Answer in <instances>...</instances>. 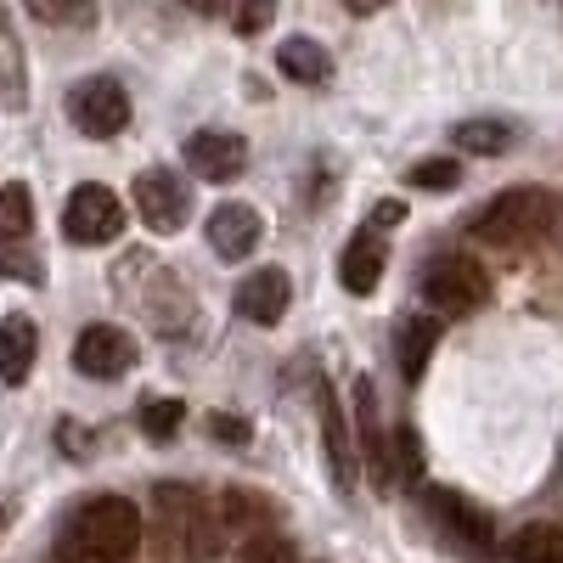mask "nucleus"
<instances>
[{
  "label": "nucleus",
  "instance_id": "obj_5",
  "mask_svg": "<svg viewBox=\"0 0 563 563\" xmlns=\"http://www.w3.org/2000/svg\"><path fill=\"white\" fill-rule=\"evenodd\" d=\"M124 231V203L108 192V186H74L63 203V238L79 249H102Z\"/></svg>",
  "mask_w": 563,
  "mask_h": 563
},
{
  "label": "nucleus",
  "instance_id": "obj_13",
  "mask_svg": "<svg viewBox=\"0 0 563 563\" xmlns=\"http://www.w3.org/2000/svg\"><path fill=\"white\" fill-rule=\"evenodd\" d=\"M429 512H434V525H440L451 541H462L467 552H490V547H496V536H490V525H485V512H474L462 496L429 490Z\"/></svg>",
  "mask_w": 563,
  "mask_h": 563
},
{
  "label": "nucleus",
  "instance_id": "obj_12",
  "mask_svg": "<svg viewBox=\"0 0 563 563\" xmlns=\"http://www.w3.org/2000/svg\"><path fill=\"white\" fill-rule=\"evenodd\" d=\"M209 519H214V530H220V541H243L249 530H265L271 525V501L260 496V490H220L214 501H209Z\"/></svg>",
  "mask_w": 563,
  "mask_h": 563
},
{
  "label": "nucleus",
  "instance_id": "obj_11",
  "mask_svg": "<svg viewBox=\"0 0 563 563\" xmlns=\"http://www.w3.org/2000/svg\"><path fill=\"white\" fill-rule=\"evenodd\" d=\"M203 231H209V249H214L220 260H249V254L260 249V238H265L254 203H220Z\"/></svg>",
  "mask_w": 563,
  "mask_h": 563
},
{
  "label": "nucleus",
  "instance_id": "obj_8",
  "mask_svg": "<svg viewBox=\"0 0 563 563\" xmlns=\"http://www.w3.org/2000/svg\"><path fill=\"white\" fill-rule=\"evenodd\" d=\"M355 445H361V462L372 467V485L389 490L395 462H389V434L378 422V389H372V378H355Z\"/></svg>",
  "mask_w": 563,
  "mask_h": 563
},
{
  "label": "nucleus",
  "instance_id": "obj_10",
  "mask_svg": "<svg viewBox=\"0 0 563 563\" xmlns=\"http://www.w3.org/2000/svg\"><path fill=\"white\" fill-rule=\"evenodd\" d=\"M288 305H294L288 271L265 265V271H249V276L238 282V316L254 321V327H276L282 316H288Z\"/></svg>",
  "mask_w": 563,
  "mask_h": 563
},
{
  "label": "nucleus",
  "instance_id": "obj_17",
  "mask_svg": "<svg viewBox=\"0 0 563 563\" xmlns=\"http://www.w3.org/2000/svg\"><path fill=\"white\" fill-rule=\"evenodd\" d=\"M34 355H40V333L29 316H7L0 321V384H29L34 372Z\"/></svg>",
  "mask_w": 563,
  "mask_h": 563
},
{
  "label": "nucleus",
  "instance_id": "obj_28",
  "mask_svg": "<svg viewBox=\"0 0 563 563\" xmlns=\"http://www.w3.org/2000/svg\"><path fill=\"white\" fill-rule=\"evenodd\" d=\"M276 18V0H238L231 7V23H238V34H265Z\"/></svg>",
  "mask_w": 563,
  "mask_h": 563
},
{
  "label": "nucleus",
  "instance_id": "obj_18",
  "mask_svg": "<svg viewBox=\"0 0 563 563\" xmlns=\"http://www.w3.org/2000/svg\"><path fill=\"white\" fill-rule=\"evenodd\" d=\"M276 68L288 74L294 85H327L333 79V57H327L316 40H305V34H288L276 45Z\"/></svg>",
  "mask_w": 563,
  "mask_h": 563
},
{
  "label": "nucleus",
  "instance_id": "obj_15",
  "mask_svg": "<svg viewBox=\"0 0 563 563\" xmlns=\"http://www.w3.org/2000/svg\"><path fill=\"white\" fill-rule=\"evenodd\" d=\"M316 406H321V440H327V467H333L339 490H355V445H350V429H344V411L333 400V389L316 384Z\"/></svg>",
  "mask_w": 563,
  "mask_h": 563
},
{
  "label": "nucleus",
  "instance_id": "obj_1",
  "mask_svg": "<svg viewBox=\"0 0 563 563\" xmlns=\"http://www.w3.org/2000/svg\"><path fill=\"white\" fill-rule=\"evenodd\" d=\"M141 547V512L124 496L79 501L57 530V563H130Z\"/></svg>",
  "mask_w": 563,
  "mask_h": 563
},
{
  "label": "nucleus",
  "instance_id": "obj_27",
  "mask_svg": "<svg viewBox=\"0 0 563 563\" xmlns=\"http://www.w3.org/2000/svg\"><path fill=\"white\" fill-rule=\"evenodd\" d=\"M389 462H395V474H422V451H417V429L411 422H400V429L389 434Z\"/></svg>",
  "mask_w": 563,
  "mask_h": 563
},
{
  "label": "nucleus",
  "instance_id": "obj_3",
  "mask_svg": "<svg viewBox=\"0 0 563 563\" xmlns=\"http://www.w3.org/2000/svg\"><path fill=\"white\" fill-rule=\"evenodd\" d=\"M422 299H429V310H440V316H474L490 299V276L462 254L434 260L429 276H422Z\"/></svg>",
  "mask_w": 563,
  "mask_h": 563
},
{
  "label": "nucleus",
  "instance_id": "obj_14",
  "mask_svg": "<svg viewBox=\"0 0 563 563\" xmlns=\"http://www.w3.org/2000/svg\"><path fill=\"white\" fill-rule=\"evenodd\" d=\"M339 276H344V288L361 294V299L378 294V282H384V231L361 225L350 238V249H344V260H339Z\"/></svg>",
  "mask_w": 563,
  "mask_h": 563
},
{
  "label": "nucleus",
  "instance_id": "obj_6",
  "mask_svg": "<svg viewBox=\"0 0 563 563\" xmlns=\"http://www.w3.org/2000/svg\"><path fill=\"white\" fill-rule=\"evenodd\" d=\"M135 214L147 231H158V238H169V231L186 225V214H192V192H186V180L164 164L141 169L135 175Z\"/></svg>",
  "mask_w": 563,
  "mask_h": 563
},
{
  "label": "nucleus",
  "instance_id": "obj_31",
  "mask_svg": "<svg viewBox=\"0 0 563 563\" xmlns=\"http://www.w3.org/2000/svg\"><path fill=\"white\" fill-rule=\"evenodd\" d=\"M180 7H186V12H198V18H214L225 0H180Z\"/></svg>",
  "mask_w": 563,
  "mask_h": 563
},
{
  "label": "nucleus",
  "instance_id": "obj_7",
  "mask_svg": "<svg viewBox=\"0 0 563 563\" xmlns=\"http://www.w3.org/2000/svg\"><path fill=\"white\" fill-rule=\"evenodd\" d=\"M135 361V339L124 333V327L113 321H97V327H85V333L74 339V372L79 378H124Z\"/></svg>",
  "mask_w": 563,
  "mask_h": 563
},
{
  "label": "nucleus",
  "instance_id": "obj_16",
  "mask_svg": "<svg viewBox=\"0 0 563 563\" xmlns=\"http://www.w3.org/2000/svg\"><path fill=\"white\" fill-rule=\"evenodd\" d=\"M0 108H7V113L29 108V63H23V40L12 29L7 0H0Z\"/></svg>",
  "mask_w": 563,
  "mask_h": 563
},
{
  "label": "nucleus",
  "instance_id": "obj_4",
  "mask_svg": "<svg viewBox=\"0 0 563 563\" xmlns=\"http://www.w3.org/2000/svg\"><path fill=\"white\" fill-rule=\"evenodd\" d=\"M68 124L90 141H113L124 124H130V97H124V85L97 74V79H79L68 90Z\"/></svg>",
  "mask_w": 563,
  "mask_h": 563
},
{
  "label": "nucleus",
  "instance_id": "obj_19",
  "mask_svg": "<svg viewBox=\"0 0 563 563\" xmlns=\"http://www.w3.org/2000/svg\"><path fill=\"white\" fill-rule=\"evenodd\" d=\"M434 344H440V316H406V327H400V372H406V384L422 378Z\"/></svg>",
  "mask_w": 563,
  "mask_h": 563
},
{
  "label": "nucleus",
  "instance_id": "obj_20",
  "mask_svg": "<svg viewBox=\"0 0 563 563\" xmlns=\"http://www.w3.org/2000/svg\"><path fill=\"white\" fill-rule=\"evenodd\" d=\"M512 563H563V530L558 525H525L507 541Z\"/></svg>",
  "mask_w": 563,
  "mask_h": 563
},
{
  "label": "nucleus",
  "instance_id": "obj_23",
  "mask_svg": "<svg viewBox=\"0 0 563 563\" xmlns=\"http://www.w3.org/2000/svg\"><path fill=\"white\" fill-rule=\"evenodd\" d=\"M238 563H294V541L276 536L271 525H265V530H249V536L238 541Z\"/></svg>",
  "mask_w": 563,
  "mask_h": 563
},
{
  "label": "nucleus",
  "instance_id": "obj_33",
  "mask_svg": "<svg viewBox=\"0 0 563 563\" xmlns=\"http://www.w3.org/2000/svg\"><path fill=\"white\" fill-rule=\"evenodd\" d=\"M7 519H12V512H7V507H0V530H7Z\"/></svg>",
  "mask_w": 563,
  "mask_h": 563
},
{
  "label": "nucleus",
  "instance_id": "obj_2",
  "mask_svg": "<svg viewBox=\"0 0 563 563\" xmlns=\"http://www.w3.org/2000/svg\"><path fill=\"white\" fill-rule=\"evenodd\" d=\"M552 214H558V203H552L547 192H530V186H519V192H501V198H490V203L474 214V231H479L485 243L512 249V243H530V238H541Z\"/></svg>",
  "mask_w": 563,
  "mask_h": 563
},
{
  "label": "nucleus",
  "instance_id": "obj_26",
  "mask_svg": "<svg viewBox=\"0 0 563 563\" xmlns=\"http://www.w3.org/2000/svg\"><path fill=\"white\" fill-rule=\"evenodd\" d=\"M141 429H147L153 440H169V434L180 429V400H169V395H153L147 406H141Z\"/></svg>",
  "mask_w": 563,
  "mask_h": 563
},
{
  "label": "nucleus",
  "instance_id": "obj_22",
  "mask_svg": "<svg viewBox=\"0 0 563 563\" xmlns=\"http://www.w3.org/2000/svg\"><path fill=\"white\" fill-rule=\"evenodd\" d=\"M34 231V198L29 186H0V243H29Z\"/></svg>",
  "mask_w": 563,
  "mask_h": 563
},
{
  "label": "nucleus",
  "instance_id": "obj_29",
  "mask_svg": "<svg viewBox=\"0 0 563 563\" xmlns=\"http://www.w3.org/2000/svg\"><path fill=\"white\" fill-rule=\"evenodd\" d=\"M400 220H406V203H395V198H384L378 209L366 214V225H372V231H384V238H389V231H395Z\"/></svg>",
  "mask_w": 563,
  "mask_h": 563
},
{
  "label": "nucleus",
  "instance_id": "obj_9",
  "mask_svg": "<svg viewBox=\"0 0 563 563\" xmlns=\"http://www.w3.org/2000/svg\"><path fill=\"white\" fill-rule=\"evenodd\" d=\"M249 164V141L238 130H198L186 141V169L198 180H238Z\"/></svg>",
  "mask_w": 563,
  "mask_h": 563
},
{
  "label": "nucleus",
  "instance_id": "obj_25",
  "mask_svg": "<svg viewBox=\"0 0 563 563\" xmlns=\"http://www.w3.org/2000/svg\"><path fill=\"white\" fill-rule=\"evenodd\" d=\"M406 180L422 186V192H451V186L462 180V169H456V158H422V164H411Z\"/></svg>",
  "mask_w": 563,
  "mask_h": 563
},
{
  "label": "nucleus",
  "instance_id": "obj_30",
  "mask_svg": "<svg viewBox=\"0 0 563 563\" xmlns=\"http://www.w3.org/2000/svg\"><path fill=\"white\" fill-rule=\"evenodd\" d=\"M209 429H214L220 440H249V422H238V417H214Z\"/></svg>",
  "mask_w": 563,
  "mask_h": 563
},
{
  "label": "nucleus",
  "instance_id": "obj_21",
  "mask_svg": "<svg viewBox=\"0 0 563 563\" xmlns=\"http://www.w3.org/2000/svg\"><path fill=\"white\" fill-rule=\"evenodd\" d=\"M451 141H456L462 153H474V158H496V153L512 147L507 124H496V119H462V124L451 130Z\"/></svg>",
  "mask_w": 563,
  "mask_h": 563
},
{
  "label": "nucleus",
  "instance_id": "obj_24",
  "mask_svg": "<svg viewBox=\"0 0 563 563\" xmlns=\"http://www.w3.org/2000/svg\"><path fill=\"white\" fill-rule=\"evenodd\" d=\"M23 7L40 23H57V29H79V23L97 18V0H23Z\"/></svg>",
  "mask_w": 563,
  "mask_h": 563
},
{
  "label": "nucleus",
  "instance_id": "obj_32",
  "mask_svg": "<svg viewBox=\"0 0 563 563\" xmlns=\"http://www.w3.org/2000/svg\"><path fill=\"white\" fill-rule=\"evenodd\" d=\"M344 7H350L355 18H372V12H384V7H389V0H344Z\"/></svg>",
  "mask_w": 563,
  "mask_h": 563
}]
</instances>
